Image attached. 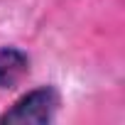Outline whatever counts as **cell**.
Segmentation results:
<instances>
[{
  "label": "cell",
  "instance_id": "2",
  "mask_svg": "<svg viewBox=\"0 0 125 125\" xmlns=\"http://www.w3.org/2000/svg\"><path fill=\"white\" fill-rule=\"evenodd\" d=\"M30 71V56L17 47H0V88L17 86Z\"/></svg>",
  "mask_w": 125,
  "mask_h": 125
},
{
  "label": "cell",
  "instance_id": "1",
  "mask_svg": "<svg viewBox=\"0 0 125 125\" xmlns=\"http://www.w3.org/2000/svg\"><path fill=\"white\" fill-rule=\"evenodd\" d=\"M56 108H59L56 88L39 86V88L25 93L22 98H17L10 110H5L3 115H0V123H10V125H25V123L47 125L54 118Z\"/></svg>",
  "mask_w": 125,
  "mask_h": 125
}]
</instances>
